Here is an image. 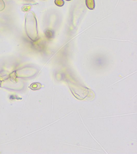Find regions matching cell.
Returning a JSON list of instances; mask_svg holds the SVG:
<instances>
[{
    "mask_svg": "<svg viewBox=\"0 0 137 154\" xmlns=\"http://www.w3.org/2000/svg\"><path fill=\"white\" fill-rule=\"evenodd\" d=\"M25 28L29 38L32 41L38 39L37 23L36 15L33 11H29L25 17Z\"/></svg>",
    "mask_w": 137,
    "mask_h": 154,
    "instance_id": "cell-1",
    "label": "cell"
},
{
    "mask_svg": "<svg viewBox=\"0 0 137 154\" xmlns=\"http://www.w3.org/2000/svg\"><path fill=\"white\" fill-rule=\"evenodd\" d=\"M85 3L87 8L90 10L95 9V0H85Z\"/></svg>",
    "mask_w": 137,
    "mask_h": 154,
    "instance_id": "cell-2",
    "label": "cell"
},
{
    "mask_svg": "<svg viewBox=\"0 0 137 154\" xmlns=\"http://www.w3.org/2000/svg\"><path fill=\"white\" fill-rule=\"evenodd\" d=\"M45 36L48 39L53 38L54 36V32L52 30L48 29L45 31Z\"/></svg>",
    "mask_w": 137,
    "mask_h": 154,
    "instance_id": "cell-3",
    "label": "cell"
},
{
    "mask_svg": "<svg viewBox=\"0 0 137 154\" xmlns=\"http://www.w3.org/2000/svg\"><path fill=\"white\" fill-rule=\"evenodd\" d=\"M32 7V5L30 4L25 5L21 8V10L23 12H26L29 11Z\"/></svg>",
    "mask_w": 137,
    "mask_h": 154,
    "instance_id": "cell-4",
    "label": "cell"
},
{
    "mask_svg": "<svg viewBox=\"0 0 137 154\" xmlns=\"http://www.w3.org/2000/svg\"><path fill=\"white\" fill-rule=\"evenodd\" d=\"M55 3L56 5L61 7L64 5V0H55Z\"/></svg>",
    "mask_w": 137,
    "mask_h": 154,
    "instance_id": "cell-5",
    "label": "cell"
},
{
    "mask_svg": "<svg viewBox=\"0 0 137 154\" xmlns=\"http://www.w3.org/2000/svg\"><path fill=\"white\" fill-rule=\"evenodd\" d=\"M5 4L3 0H0V11H3L5 8Z\"/></svg>",
    "mask_w": 137,
    "mask_h": 154,
    "instance_id": "cell-6",
    "label": "cell"
},
{
    "mask_svg": "<svg viewBox=\"0 0 137 154\" xmlns=\"http://www.w3.org/2000/svg\"><path fill=\"white\" fill-rule=\"evenodd\" d=\"M66 1H71V0H66Z\"/></svg>",
    "mask_w": 137,
    "mask_h": 154,
    "instance_id": "cell-7",
    "label": "cell"
},
{
    "mask_svg": "<svg viewBox=\"0 0 137 154\" xmlns=\"http://www.w3.org/2000/svg\"><path fill=\"white\" fill-rule=\"evenodd\" d=\"M44 1H45V0H44Z\"/></svg>",
    "mask_w": 137,
    "mask_h": 154,
    "instance_id": "cell-8",
    "label": "cell"
}]
</instances>
